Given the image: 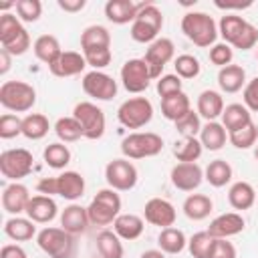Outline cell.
I'll list each match as a JSON object with an SVG mask.
<instances>
[{
  "instance_id": "obj_59",
  "label": "cell",
  "mask_w": 258,
  "mask_h": 258,
  "mask_svg": "<svg viewBox=\"0 0 258 258\" xmlns=\"http://www.w3.org/2000/svg\"><path fill=\"white\" fill-rule=\"evenodd\" d=\"M254 157H256V161H258V145H256V149H254Z\"/></svg>"
},
{
  "instance_id": "obj_58",
  "label": "cell",
  "mask_w": 258,
  "mask_h": 258,
  "mask_svg": "<svg viewBox=\"0 0 258 258\" xmlns=\"http://www.w3.org/2000/svg\"><path fill=\"white\" fill-rule=\"evenodd\" d=\"M139 258H165V254L161 250H145Z\"/></svg>"
},
{
  "instance_id": "obj_2",
  "label": "cell",
  "mask_w": 258,
  "mask_h": 258,
  "mask_svg": "<svg viewBox=\"0 0 258 258\" xmlns=\"http://www.w3.org/2000/svg\"><path fill=\"white\" fill-rule=\"evenodd\" d=\"M36 189L42 196H60L69 202H77L85 194V177L79 171H62L54 177H42Z\"/></svg>"
},
{
  "instance_id": "obj_31",
  "label": "cell",
  "mask_w": 258,
  "mask_h": 258,
  "mask_svg": "<svg viewBox=\"0 0 258 258\" xmlns=\"http://www.w3.org/2000/svg\"><path fill=\"white\" fill-rule=\"evenodd\" d=\"M191 111V103H189V97L179 91V93H173L165 99H161V115L169 121H179L183 115H187Z\"/></svg>"
},
{
  "instance_id": "obj_46",
  "label": "cell",
  "mask_w": 258,
  "mask_h": 258,
  "mask_svg": "<svg viewBox=\"0 0 258 258\" xmlns=\"http://www.w3.org/2000/svg\"><path fill=\"white\" fill-rule=\"evenodd\" d=\"M175 129L181 137H198L202 131V117L198 115V111H189L187 115H183L179 121H175Z\"/></svg>"
},
{
  "instance_id": "obj_47",
  "label": "cell",
  "mask_w": 258,
  "mask_h": 258,
  "mask_svg": "<svg viewBox=\"0 0 258 258\" xmlns=\"http://www.w3.org/2000/svg\"><path fill=\"white\" fill-rule=\"evenodd\" d=\"M16 14L22 22H36L42 14V2L40 0H16Z\"/></svg>"
},
{
  "instance_id": "obj_24",
  "label": "cell",
  "mask_w": 258,
  "mask_h": 258,
  "mask_svg": "<svg viewBox=\"0 0 258 258\" xmlns=\"http://www.w3.org/2000/svg\"><path fill=\"white\" fill-rule=\"evenodd\" d=\"M224 97L222 93L214 91V89H206L200 93L198 97V105H196V111L202 119L206 121H216L218 117H222L224 113Z\"/></svg>"
},
{
  "instance_id": "obj_4",
  "label": "cell",
  "mask_w": 258,
  "mask_h": 258,
  "mask_svg": "<svg viewBox=\"0 0 258 258\" xmlns=\"http://www.w3.org/2000/svg\"><path fill=\"white\" fill-rule=\"evenodd\" d=\"M181 32L191 40L196 46L206 48L214 46L218 38V26L214 18L206 12H187L181 18Z\"/></svg>"
},
{
  "instance_id": "obj_52",
  "label": "cell",
  "mask_w": 258,
  "mask_h": 258,
  "mask_svg": "<svg viewBox=\"0 0 258 258\" xmlns=\"http://www.w3.org/2000/svg\"><path fill=\"white\" fill-rule=\"evenodd\" d=\"M242 99L250 113H258V77L246 83V87L242 89Z\"/></svg>"
},
{
  "instance_id": "obj_37",
  "label": "cell",
  "mask_w": 258,
  "mask_h": 258,
  "mask_svg": "<svg viewBox=\"0 0 258 258\" xmlns=\"http://www.w3.org/2000/svg\"><path fill=\"white\" fill-rule=\"evenodd\" d=\"M87 48H111V34L101 24H91L81 32V50Z\"/></svg>"
},
{
  "instance_id": "obj_35",
  "label": "cell",
  "mask_w": 258,
  "mask_h": 258,
  "mask_svg": "<svg viewBox=\"0 0 258 258\" xmlns=\"http://www.w3.org/2000/svg\"><path fill=\"white\" fill-rule=\"evenodd\" d=\"M204 145L198 137H181L173 143V155L179 163H196L202 157Z\"/></svg>"
},
{
  "instance_id": "obj_42",
  "label": "cell",
  "mask_w": 258,
  "mask_h": 258,
  "mask_svg": "<svg viewBox=\"0 0 258 258\" xmlns=\"http://www.w3.org/2000/svg\"><path fill=\"white\" fill-rule=\"evenodd\" d=\"M54 133L62 143H75L83 137V127L79 125V121L71 115V117H60L54 123Z\"/></svg>"
},
{
  "instance_id": "obj_51",
  "label": "cell",
  "mask_w": 258,
  "mask_h": 258,
  "mask_svg": "<svg viewBox=\"0 0 258 258\" xmlns=\"http://www.w3.org/2000/svg\"><path fill=\"white\" fill-rule=\"evenodd\" d=\"M155 89H157V95L161 99H165V97L181 91V79L177 75H161V79H157Z\"/></svg>"
},
{
  "instance_id": "obj_25",
  "label": "cell",
  "mask_w": 258,
  "mask_h": 258,
  "mask_svg": "<svg viewBox=\"0 0 258 258\" xmlns=\"http://www.w3.org/2000/svg\"><path fill=\"white\" fill-rule=\"evenodd\" d=\"M141 4H135L133 0H109L105 4V16L113 24H133Z\"/></svg>"
},
{
  "instance_id": "obj_8",
  "label": "cell",
  "mask_w": 258,
  "mask_h": 258,
  "mask_svg": "<svg viewBox=\"0 0 258 258\" xmlns=\"http://www.w3.org/2000/svg\"><path fill=\"white\" fill-rule=\"evenodd\" d=\"M36 103V91L24 81H4L0 87V105L12 113H26Z\"/></svg>"
},
{
  "instance_id": "obj_30",
  "label": "cell",
  "mask_w": 258,
  "mask_h": 258,
  "mask_svg": "<svg viewBox=\"0 0 258 258\" xmlns=\"http://www.w3.org/2000/svg\"><path fill=\"white\" fill-rule=\"evenodd\" d=\"M218 85L224 93H238L246 87V71L240 64H228L218 71Z\"/></svg>"
},
{
  "instance_id": "obj_48",
  "label": "cell",
  "mask_w": 258,
  "mask_h": 258,
  "mask_svg": "<svg viewBox=\"0 0 258 258\" xmlns=\"http://www.w3.org/2000/svg\"><path fill=\"white\" fill-rule=\"evenodd\" d=\"M87 64L93 67V71H101L105 69L107 64H111V58H113V52L111 48H87V50H81Z\"/></svg>"
},
{
  "instance_id": "obj_49",
  "label": "cell",
  "mask_w": 258,
  "mask_h": 258,
  "mask_svg": "<svg viewBox=\"0 0 258 258\" xmlns=\"http://www.w3.org/2000/svg\"><path fill=\"white\" fill-rule=\"evenodd\" d=\"M16 135H22V119L14 113H4L0 117V137L12 139Z\"/></svg>"
},
{
  "instance_id": "obj_36",
  "label": "cell",
  "mask_w": 258,
  "mask_h": 258,
  "mask_svg": "<svg viewBox=\"0 0 258 258\" xmlns=\"http://www.w3.org/2000/svg\"><path fill=\"white\" fill-rule=\"evenodd\" d=\"M157 244L159 250L163 254H179L183 252V248L187 246V238L179 228H163L157 236Z\"/></svg>"
},
{
  "instance_id": "obj_57",
  "label": "cell",
  "mask_w": 258,
  "mask_h": 258,
  "mask_svg": "<svg viewBox=\"0 0 258 258\" xmlns=\"http://www.w3.org/2000/svg\"><path fill=\"white\" fill-rule=\"evenodd\" d=\"M10 60H12V54L0 48V75H6L10 71Z\"/></svg>"
},
{
  "instance_id": "obj_39",
  "label": "cell",
  "mask_w": 258,
  "mask_h": 258,
  "mask_svg": "<svg viewBox=\"0 0 258 258\" xmlns=\"http://www.w3.org/2000/svg\"><path fill=\"white\" fill-rule=\"evenodd\" d=\"M204 179L212 187H224L232 179V165L226 159H214L204 169Z\"/></svg>"
},
{
  "instance_id": "obj_33",
  "label": "cell",
  "mask_w": 258,
  "mask_h": 258,
  "mask_svg": "<svg viewBox=\"0 0 258 258\" xmlns=\"http://www.w3.org/2000/svg\"><path fill=\"white\" fill-rule=\"evenodd\" d=\"M32 50L36 54L38 60H42L46 67H50L60 54H62V48H60V42L56 36L52 34H40L34 44H32Z\"/></svg>"
},
{
  "instance_id": "obj_50",
  "label": "cell",
  "mask_w": 258,
  "mask_h": 258,
  "mask_svg": "<svg viewBox=\"0 0 258 258\" xmlns=\"http://www.w3.org/2000/svg\"><path fill=\"white\" fill-rule=\"evenodd\" d=\"M232 60H234V50H232L230 44H226V42H216V44L210 48V62H212V64L224 69V67L232 64Z\"/></svg>"
},
{
  "instance_id": "obj_40",
  "label": "cell",
  "mask_w": 258,
  "mask_h": 258,
  "mask_svg": "<svg viewBox=\"0 0 258 258\" xmlns=\"http://www.w3.org/2000/svg\"><path fill=\"white\" fill-rule=\"evenodd\" d=\"M97 250L103 258H123V242L113 230H101L97 234Z\"/></svg>"
},
{
  "instance_id": "obj_28",
  "label": "cell",
  "mask_w": 258,
  "mask_h": 258,
  "mask_svg": "<svg viewBox=\"0 0 258 258\" xmlns=\"http://www.w3.org/2000/svg\"><path fill=\"white\" fill-rule=\"evenodd\" d=\"M145 230V222L137 214H119L113 222V232L121 240H137Z\"/></svg>"
},
{
  "instance_id": "obj_18",
  "label": "cell",
  "mask_w": 258,
  "mask_h": 258,
  "mask_svg": "<svg viewBox=\"0 0 258 258\" xmlns=\"http://www.w3.org/2000/svg\"><path fill=\"white\" fill-rule=\"evenodd\" d=\"M171 183L179 191H194L204 181V169L198 163H175L171 167Z\"/></svg>"
},
{
  "instance_id": "obj_26",
  "label": "cell",
  "mask_w": 258,
  "mask_h": 258,
  "mask_svg": "<svg viewBox=\"0 0 258 258\" xmlns=\"http://www.w3.org/2000/svg\"><path fill=\"white\" fill-rule=\"evenodd\" d=\"M256 200H258V194L248 181H236L228 189V204L238 212L250 210L256 204Z\"/></svg>"
},
{
  "instance_id": "obj_45",
  "label": "cell",
  "mask_w": 258,
  "mask_h": 258,
  "mask_svg": "<svg viewBox=\"0 0 258 258\" xmlns=\"http://www.w3.org/2000/svg\"><path fill=\"white\" fill-rule=\"evenodd\" d=\"M173 69L179 79H196L202 71V64L194 54H179L173 60Z\"/></svg>"
},
{
  "instance_id": "obj_12",
  "label": "cell",
  "mask_w": 258,
  "mask_h": 258,
  "mask_svg": "<svg viewBox=\"0 0 258 258\" xmlns=\"http://www.w3.org/2000/svg\"><path fill=\"white\" fill-rule=\"evenodd\" d=\"M117 119L127 129H141L153 119V105L145 97H131L119 105Z\"/></svg>"
},
{
  "instance_id": "obj_14",
  "label": "cell",
  "mask_w": 258,
  "mask_h": 258,
  "mask_svg": "<svg viewBox=\"0 0 258 258\" xmlns=\"http://www.w3.org/2000/svg\"><path fill=\"white\" fill-rule=\"evenodd\" d=\"M151 81L153 79H151L149 67H147V62L143 58H129L121 67V83H123L127 93L139 95V93L149 89Z\"/></svg>"
},
{
  "instance_id": "obj_10",
  "label": "cell",
  "mask_w": 258,
  "mask_h": 258,
  "mask_svg": "<svg viewBox=\"0 0 258 258\" xmlns=\"http://www.w3.org/2000/svg\"><path fill=\"white\" fill-rule=\"evenodd\" d=\"M32 167H34V157L24 147L6 149L0 153V173L8 181L24 179L26 175L32 173Z\"/></svg>"
},
{
  "instance_id": "obj_34",
  "label": "cell",
  "mask_w": 258,
  "mask_h": 258,
  "mask_svg": "<svg viewBox=\"0 0 258 258\" xmlns=\"http://www.w3.org/2000/svg\"><path fill=\"white\" fill-rule=\"evenodd\" d=\"M204 145V149H210V151H218L226 145V139H228V131L224 129L222 123L218 121H206V125H202V131H200V137H198Z\"/></svg>"
},
{
  "instance_id": "obj_27",
  "label": "cell",
  "mask_w": 258,
  "mask_h": 258,
  "mask_svg": "<svg viewBox=\"0 0 258 258\" xmlns=\"http://www.w3.org/2000/svg\"><path fill=\"white\" fill-rule=\"evenodd\" d=\"M252 123V113L248 111L246 105L242 103H230L224 107V113H222V125L228 133H234L246 125Z\"/></svg>"
},
{
  "instance_id": "obj_21",
  "label": "cell",
  "mask_w": 258,
  "mask_h": 258,
  "mask_svg": "<svg viewBox=\"0 0 258 258\" xmlns=\"http://www.w3.org/2000/svg\"><path fill=\"white\" fill-rule=\"evenodd\" d=\"M87 60L83 56V52H77V50H62V54L48 67V71L58 77V79H67V77H77L85 71Z\"/></svg>"
},
{
  "instance_id": "obj_1",
  "label": "cell",
  "mask_w": 258,
  "mask_h": 258,
  "mask_svg": "<svg viewBox=\"0 0 258 258\" xmlns=\"http://www.w3.org/2000/svg\"><path fill=\"white\" fill-rule=\"evenodd\" d=\"M218 34L226 44L240 50H250L258 44V28L236 14H224L220 18Z\"/></svg>"
},
{
  "instance_id": "obj_20",
  "label": "cell",
  "mask_w": 258,
  "mask_h": 258,
  "mask_svg": "<svg viewBox=\"0 0 258 258\" xmlns=\"http://www.w3.org/2000/svg\"><path fill=\"white\" fill-rule=\"evenodd\" d=\"M244 228H246V220L242 218V214H238V212H226V214L216 216L210 222L208 232L214 238H226L228 240V238L240 234Z\"/></svg>"
},
{
  "instance_id": "obj_29",
  "label": "cell",
  "mask_w": 258,
  "mask_h": 258,
  "mask_svg": "<svg viewBox=\"0 0 258 258\" xmlns=\"http://www.w3.org/2000/svg\"><path fill=\"white\" fill-rule=\"evenodd\" d=\"M183 214L194 220V222H200V220H206L212 210H214V202L210 196L206 194H189L185 200H183V206H181Z\"/></svg>"
},
{
  "instance_id": "obj_32",
  "label": "cell",
  "mask_w": 258,
  "mask_h": 258,
  "mask_svg": "<svg viewBox=\"0 0 258 258\" xmlns=\"http://www.w3.org/2000/svg\"><path fill=\"white\" fill-rule=\"evenodd\" d=\"M4 234L14 242H26L36 236V226L30 218L12 216L4 222Z\"/></svg>"
},
{
  "instance_id": "obj_5",
  "label": "cell",
  "mask_w": 258,
  "mask_h": 258,
  "mask_svg": "<svg viewBox=\"0 0 258 258\" xmlns=\"http://www.w3.org/2000/svg\"><path fill=\"white\" fill-rule=\"evenodd\" d=\"M0 44L12 56H20L30 48V34L18 20V16L4 12L0 16Z\"/></svg>"
},
{
  "instance_id": "obj_22",
  "label": "cell",
  "mask_w": 258,
  "mask_h": 258,
  "mask_svg": "<svg viewBox=\"0 0 258 258\" xmlns=\"http://www.w3.org/2000/svg\"><path fill=\"white\" fill-rule=\"evenodd\" d=\"M26 218H30L34 224H48L56 218L58 214V208H56V202L50 198V196H32L28 206H26Z\"/></svg>"
},
{
  "instance_id": "obj_16",
  "label": "cell",
  "mask_w": 258,
  "mask_h": 258,
  "mask_svg": "<svg viewBox=\"0 0 258 258\" xmlns=\"http://www.w3.org/2000/svg\"><path fill=\"white\" fill-rule=\"evenodd\" d=\"M81 85H83V91L91 99H97V101H111L117 95V81L103 71L87 73L83 77Z\"/></svg>"
},
{
  "instance_id": "obj_7",
  "label": "cell",
  "mask_w": 258,
  "mask_h": 258,
  "mask_svg": "<svg viewBox=\"0 0 258 258\" xmlns=\"http://www.w3.org/2000/svg\"><path fill=\"white\" fill-rule=\"evenodd\" d=\"M36 244L38 248L48 254L50 258H73L77 242L75 236L69 234L62 228H54V226H46L36 234Z\"/></svg>"
},
{
  "instance_id": "obj_9",
  "label": "cell",
  "mask_w": 258,
  "mask_h": 258,
  "mask_svg": "<svg viewBox=\"0 0 258 258\" xmlns=\"http://www.w3.org/2000/svg\"><path fill=\"white\" fill-rule=\"evenodd\" d=\"M161 149H163V139L153 131H135L121 141V153L125 159L155 157L157 153H161Z\"/></svg>"
},
{
  "instance_id": "obj_17",
  "label": "cell",
  "mask_w": 258,
  "mask_h": 258,
  "mask_svg": "<svg viewBox=\"0 0 258 258\" xmlns=\"http://www.w3.org/2000/svg\"><path fill=\"white\" fill-rule=\"evenodd\" d=\"M143 218L147 224L151 226H157V228H171L175 224V218H177V212L173 208L171 202L163 200V198H151L145 202V208H143Z\"/></svg>"
},
{
  "instance_id": "obj_13",
  "label": "cell",
  "mask_w": 258,
  "mask_h": 258,
  "mask_svg": "<svg viewBox=\"0 0 258 258\" xmlns=\"http://www.w3.org/2000/svg\"><path fill=\"white\" fill-rule=\"evenodd\" d=\"M105 179H107V185L115 191H129L135 187L137 179H139V173H137V167L125 159V157H119V159H111L105 167Z\"/></svg>"
},
{
  "instance_id": "obj_53",
  "label": "cell",
  "mask_w": 258,
  "mask_h": 258,
  "mask_svg": "<svg viewBox=\"0 0 258 258\" xmlns=\"http://www.w3.org/2000/svg\"><path fill=\"white\" fill-rule=\"evenodd\" d=\"M210 258H238V252H236V246L226 238H216Z\"/></svg>"
},
{
  "instance_id": "obj_56",
  "label": "cell",
  "mask_w": 258,
  "mask_h": 258,
  "mask_svg": "<svg viewBox=\"0 0 258 258\" xmlns=\"http://www.w3.org/2000/svg\"><path fill=\"white\" fill-rule=\"evenodd\" d=\"M214 4H216L218 8H222V10H234V8L244 10V8H250V6H252V2H220V0H216Z\"/></svg>"
},
{
  "instance_id": "obj_23",
  "label": "cell",
  "mask_w": 258,
  "mask_h": 258,
  "mask_svg": "<svg viewBox=\"0 0 258 258\" xmlns=\"http://www.w3.org/2000/svg\"><path fill=\"white\" fill-rule=\"evenodd\" d=\"M91 220H89V214H87V208H83L81 204H71L67 206L62 212H60V228L67 230L69 234L77 236V234H83L87 228H89Z\"/></svg>"
},
{
  "instance_id": "obj_3",
  "label": "cell",
  "mask_w": 258,
  "mask_h": 258,
  "mask_svg": "<svg viewBox=\"0 0 258 258\" xmlns=\"http://www.w3.org/2000/svg\"><path fill=\"white\" fill-rule=\"evenodd\" d=\"M163 28V14L153 2H141V8L131 24V38L141 44H151L159 38Z\"/></svg>"
},
{
  "instance_id": "obj_38",
  "label": "cell",
  "mask_w": 258,
  "mask_h": 258,
  "mask_svg": "<svg viewBox=\"0 0 258 258\" xmlns=\"http://www.w3.org/2000/svg\"><path fill=\"white\" fill-rule=\"evenodd\" d=\"M50 129L48 117L42 113H28L26 117H22V135L30 141H38L42 139Z\"/></svg>"
},
{
  "instance_id": "obj_41",
  "label": "cell",
  "mask_w": 258,
  "mask_h": 258,
  "mask_svg": "<svg viewBox=\"0 0 258 258\" xmlns=\"http://www.w3.org/2000/svg\"><path fill=\"white\" fill-rule=\"evenodd\" d=\"M42 159L52 169H64L71 163V149L62 141L48 143L44 147V151H42Z\"/></svg>"
},
{
  "instance_id": "obj_6",
  "label": "cell",
  "mask_w": 258,
  "mask_h": 258,
  "mask_svg": "<svg viewBox=\"0 0 258 258\" xmlns=\"http://www.w3.org/2000/svg\"><path fill=\"white\" fill-rule=\"evenodd\" d=\"M87 214L91 224L95 226H109L117 220V216L121 214V196L111 189H99L95 194V198L91 200V204L87 206Z\"/></svg>"
},
{
  "instance_id": "obj_15",
  "label": "cell",
  "mask_w": 258,
  "mask_h": 258,
  "mask_svg": "<svg viewBox=\"0 0 258 258\" xmlns=\"http://www.w3.org/2000/svg\"><path fill=\"white\" fill-rule=\"evenodd\" d=\"M173 54H175L173 40H171V38H165V36H159L157 40H153V42L147 46L143 60L147 62L153 81L161 79V73H163L165 64L173 58Z\"/></svg>"
},
{
  "instance_id": "obj_44",
  "label": "cell",
  "mask_w": 258,
  "mask_h": 258,
  "mask_svg": "<svg viewBox=\"0 0 258 258\" xmlns=\"http://www.w3.org/2000/svg\"><path fill=\"white\" fill-rule=\"evenodd\" d=\"M228 139L236 149H250L258 141V127L252 121L250 125H246V127H242L234 133H228Z\"/></svg>"
},
{
  "instance_id": "obj_19",
  "label": "cell",
  "mask_w": 258,
  "mask_h": 258,
  "mask_svg": "<svg viewBox=\"0 0 258 258\" xmlns=\"http://www.w3.org/2000/svg\"><path fill=\"white\" fill-rule=\"evenodd\" d=\"M30 191L24 183L20 181H10L8 185H4L2 189V210L10 216H18L22 212H26V206L30 202Z\"/></svg>"
},
{
  "instance_id": "obj_11",
  "label": "cell",
  "mask_w": 258,
  "mask_h": 258,
  "mask_svg": "<svg viewBox=\"0 0 258 258\" xmlns=\"http://www.w3.org/2000/svg\"><path fill=\"white\" fill-rule=\"evenodd\" d=\"M73 117L79 121V125L83 127V137L85 139H101L105 135V127H107V119L101 107H97L91 101H81L75 105L73 109Z\"/></svg>"
},
{
  "instance_id": "obj_54",
  "label": "cell",
  "mask_w": 258,
  "mask_h": 258,
  "mask_svg": "<svg viewBox=\"0 0 258 258\" xmlns=\"http://www.w3.org/2000/svg\"><path fill=\"white\" fill-rule=\"evenodd\" d=\"M56 4H58L60 10L75 14V12H81L87 6V0H56Z\"/></svg>"
},
{
  "instance_id": "obj_43",
  "label": "cell",
  "mask_w": 258,
  "mask_h": 258,
  "mask_svg": "<svg viewBox=\"0 0 258 258\" xmlns=\"http://www.w3.org/2000/svg\"><path fill=\"white\" fill-rule=\"evenodd\" d=\"M214 242H216V238L210 236L208 230L196 232V234L187 240V250H189V254H191L194 258H210L212 248H214Z\"/></svg>"
},
{
  "instance_id": "obj_55",
  "label": "cell",
  "mask_w": 258,
  "mask_h": 258,
  "mask_svg": "<svg viewBox=\"0 0 258 258\" xmlns=\"http://www.w3.org/2000/svg\"><path fill=\"white\" fill-rule=\"evenodd\" d=\"M0 258H28V256L18 244H6L0 250Z\"/></svg>"
}]
</instances>
